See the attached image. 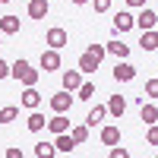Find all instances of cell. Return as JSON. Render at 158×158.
Wrapping results in <instances>:
<instances>
[{
	"label": "cell",
	"mask_w": 158,
	"mask_h": 158,
	"mask_svg": "<svg viewBox=\"0 0 158 158\" xmlns=\"http://www.w3.org/2000/svg\"><path fill=\"white\" fill-rule=\"evenodd\" d=\"M158 142V130H155V123H152V130H149V146H155Z\"/></svg>",
	"instance_id": "obj_31"
},
{
	"label": "cell",
	"mask_w": 158,
	"mask_h": 158,
	"mask_svg": "<svg viewBox=\"0 0 158 158\" xmlns=\"http://www.w3.org/2000/svg\"><path fill=\"white\" fill-rule=\"evenodd\" d=\"M44 127H48L54 136H57V133H67V130H70V117H63V114H54V117H51V120H48Z\"/></svg>",
	"instance_id": "obj_10"
},
{
	"label": "cell",
	"mask_w": 158,
	"mask_h": 158,
	"mask_svg": "<svg viewBox=\"0 0 158 158\" xmlns=\"http://www.w3.org/2000/svg\"><path fill=\"white\" fill-rule=\"evenodd\" d=\"M6 76H10V63L0 60V79H6Z\"/></svg>",
	"instance_id": "obj_30"
},
{
	"label": "cell",
	"mask_w": 158,
	"mask_h": 158,
	"mask_svg": "<svg viewBox=\"0 0 158 158\" xmlns=\"http://www.w3.org/2000/svg\"><path fill=\"white\" fill-rule=\"evenodd\" d=\"M89 3H95V13H108L111 10V0H89Z\"/></svg>",
	"instance_id": "obj_27"
},
{
	"label": "cell",
	"mask_w": 158,
	"mask_h": 158,
	"mask_svg": "<svg viewBox=\"0 0 158 158\" xmlns=\"http://www.w3.org/2000/svg\"><path fill=\"white\" fill-rule=\"evenodd\" d=\"M146 95H149V98L158 95V79H149V82H146Z\"/></svg>",
	"instance_id": "obj_28"
},
{
	"label": "cell",
	"mask_w": 158,
	"mask_h": 158,
	"mask_svg": "<svg viewBox=\"0 0 158 158\" xmlns=\"http://www.w3.org/2000/svg\"><path fill=\"white\" fill-rule=\"evenodd\" d=\"M114 79H117V82H130V79H136V67H133V63H127V60H117Z\"/></svg>",
	"instance_id": "obj_6"
},
{
	"label": "cell",
	"mask_w": 158,
	"mask_h": 158,
	"mask_svg": "<svg viewBox=\"0 0 158 158\" xmlns=\"http://www.w3.org/2000/svg\"><path fill=\"white\" fill-rule=\"evenodd\" d=\"M79 82H82V73H79V70H67V73H63V89H67V92H76Z\"/></svg>",
	"instance_id": "obj_14"
},
{
	"label": "cell",
	"mask_w": 158,
	"mask_h": 158,
	"mask_svg": "<svg viewBox=\"0 0 158 158\" xmlns=\"http://www.w3.org/2000/svg\"><path fill=\"white\" fill-rule=\"evenodd\" d=\"M155 22H158V13H155V10H146V6H142V13H139V16H133V25H139L142 32L155 29Z\"/></svg>",
	"instance_id": "obj_5"
},
{
	"label": "cell",
	"mask_w": 158,
	"mask_h": 158,
	"mask_svg": "<svg viewBox=\"0 0 158 158\" xmlns=\"http://www.w3.org/2000/svg\"><path fill=\"white\" fill-rule=\"evenodd\" d=\"M44 123H48V120H44V114H38V111H32V114H29V120H25V127H29L32 133H41Z\"/></svg>",
	"instance_id": "obj_17"
},
{
	"label": "cell",
	"mask_w": 158,
	"mask_h": 158,
	"mask_svg": "<svg viewBox=\"0 0 158 158\" xmlns=\"http://www.w3.org/2000/svg\"><path fill=\"white\" fill-rule=\"evenodd\" d=\"M104 117H108V108H101V104H95V108L89 111V117H85V127H98Z\"/></svg>",
	"instance_id": "obj_16"
},
{
	"label": "cell",
	"mask_w": 158,
	"mask_h": 158,
	"mask_svg": "<svg viewBox=\"0 0 158 158\" xmlns=\"http://www.w3.org/2000/svg\"><path fill=\"white\" fill-rule=\"evenodd\" d=\"M101 142H104V146L120 142V130H117V127H104V130H101Z\"/></svg>",
	"instance_id": "obj_18"
},
{
	"label": "cell",
	"mask_w": 158,
	"mask_h": 158,
	"mask_svg": "<svg viewBox=\"0 0 158 158\" xmlns=\"http://www.w3.org/2000/svg\"><path fill=\"white\" fill-rule=\"evenodd\" d=\"M92 95H95V85H92V82H79V89H76V98H82V101H89Z\"/></svg>",
	"instance_id": "obj_23"
},
{
	"label": "cell",
	"mask_w": 158,
	"mask_h": 158,
	"mask_svg": "<svg viewBox=\"0 0 158 158\" xmlns=\"http://www.w3.org/2000/svg\"><path fill=\"white\" fill-rule=\"evenodd\" d=\"M41 70H44V73H54V70H60V51H54V48L41 51Z\"/></svg>",
	"instance_id": "obj_4"
},
{
	"label": "cell",
	"mask_w": 158,
	"mask_h": 158,
	"mask_svg": "<svg viewBox=\"0 0 158 158\" xmlns=\"http://www.w3.org/2000/svg\"><path fill=\"white\" fill-rule=\"evenodd\" d=\"M123 111H127V98H123V95H111V101H108V114L123 117Z\"/></svg>",
	"instance_id": "obj_15"
},
{
	"label": "cell",
	"mask_w": 158,
	"mask_h": 158,
	"mask_svg": "<svg viewBox=\"0 0 158 158\" xmlns=\"http://www.w3.org/2000/svg\"><path fill=\"white\" fill-rule=\"evenodd\" d=\"M104 54H114L117 60H127V57H130V44H123V41H117V38H114V41L104 44Z\"/></svg>",
	"instance_id": "obj_9"
},
{
	"label": "cell",
	"mask_w": 158,
	"mask_h": 158,
	"mask_svg": "<svg viewBox=\"0 0 158 158\" xmlns=\"http://www.w3.org/2000/svg\"><path fill=\"white\" fill-rule=\"evenodd\" d=\"M139 117H142V120H146V123L152 127V123L158 120V108H155L152 101H149V104H142V111H139Z\"/></svg>",
	"instance_id": "obj_20"
},
{
	"label": "cell",
	"mask_w": 158,
	"mask_h": 158,
	"mask_svg": "<svg viewBox=\"0 0 158 158\" xmlns=\"http://www.w3.org/2000/svg\"><path fill=\"white\" fill-rule=\"evenodd\" d=\"M35 155H38V158H51V155H57V152H54V142H38V146H35Z\"/></svg>",
	"instance_id": "obj_24"
},
{
	"label": "cell",
	"mask_w": 158,
	"mask_h": 158,
	"mask_svg": "<svg viewBox=\"0 0 158 158\" xmlns=\"http://www.w3.org/2000/svg\"><path fill=\"white\" fill-rule=\"evenodd\" d=\"M38 104H41V92H38L35 85H25V92H22V108H29V111H35Z\"/></svg>",
	"instance_id": "obj_8"
},
{
	"label": "cell",
	"mask_w": 158,
	"mask_h": 158,
	"mask_svg": "<svg viewBox=\"0 0 158 158\" xmlns=\"http://www.w3.org/2000/svg\"><path fill=\"white\" fill-rule=\"evenodd\" d=\"M16 117H19V108H16V104H10V108L0 111V123H13Z\"/></svg>",
	"instance_id": "obj_22"
},
{
	"label": "cell",
	"mask_w": 158,
	"mask_h": 158,
	"mask_svg": "<svg viewBox=\"0 0 158 158\" xmlns=\"http://www.w3.org/2000/svg\"><path fill=\"white\" fill-rule=\"evenodd\" d=\"M0 38H3V35H0Z\"/></svg>",
	"instance_id": "obj_35"
},
{
	"label": "cell",
	"mask_w": 158,
	"mask_h": 158,
	"mask_svg": "<svg viewBox=\"0 0 158 158\" xmlns=\"http://www.w3.org/2000/svg\"><path fill=\"white\" fill-rule=\"evenodd\" d=\"M70 108H73V95L67 89L57 92V95H51V111H54V114H67Z\"/></svg>",
	"instance_id": "obj_3"
},
{
	"label": "cell",
	"mask_w": 158,
	"mask_h": 158,
	"mask_svg": "<svg viewBox=\"0 0 158 158\" xmlns=\"http://www.w3.org/2000/svg\"><path fill=\"white\" fill-rule=\"evenodd\" d=\"M114 29L117 32H130V29H133V13H127V10H120V13H117V16H114Z\"/></svg>",
	"instance_id": "obj_12"
},
{
	"label": "cell",
	"mask_w": 158,
	"mask_h": 158,
	"mask_svg": "<svg viewBox=\"0 0 158 158\" xmlns=\"http://www.w3.org/2000/svg\"><path fill=\"white\" fill-rule=\"evenodd\" d=\"M48 10H51L48 0H29V16H32V19H44Z\"/></svg>",
	"instance_id": "obj_13"
},
{
	"label": "cell",
	"mask_w": 158,
	"mask_h": 158,
	"mask_svg": "<svg viewBox=\"0 0 158 158\" xmlns=\"http://www.w3.org/2000/svg\"><path fill=\"white\" fill-rule=\"evenodd\" d=\"M10 76H13V79H19L22 85H35V82H38V70H32V63H29V60H22V57L10 67Z\"/></svg>",
	"instance_id": "obj_1"
},
{
	"label": "cell",
	"mask_w": 158,
	"mask_h": 158,
	"mask_svg": "<svg viewBox=\"0 0 158 158\" xmlns=\"http://www.w3.org/2000/svg\"><path fill=\"white\" fill-rule=\"evenodd\" d=\"M44 41H48V48L60 51V48H67V44H70V35H67V29H60V25H54V29H48Z\"/></svg>",
	"instance_id": "obj_2"
},
{
	"label": "cell",
	"mask_w": 158,
	"mask_h": 158,
	"mask_svg": "<svg viewBox=\"0 0 158 158\" xmlns=\"http://www.w3.org/2000/svg\"><path fill=\"white\" fill-rule=\"evenodd\" d=\"M73 3H79V6H82V3H89V0H73Z\"/></svg>",
	"instance_id": "obj_33"
},
{
	"label": "cell",
	"mask_w": 158,
	"mask_h": 158,
	"mask_svg": "<svg viewBox=\"0 0 158 158\" xmlns=\"http://www.w3.org/2000/svg\"><path fill=\"white\" fill-rule=\"evenodd\" d=\"M130 6H146V0H127Z\"/></svg>",
	"instance_id": "obj_32"
},
{
	"label": "cell",
	"mask_w": 158,
	"mask_h": 158,
	"mask_svg": "<svg viewBox=\"0 0 158 158\" xmlns=\"http://www.w3.org/2000/svg\"><path fill=\"white\" fill-rule=\"evenodd\" d=\"M70 136H73V142L79 146V142H85V139H89V127H73V130H70Z\"/></svg>",
	"instance_id": "obj_25"
},
{
	"label": "cell",
	"mask_w": 158,
	"mask_h": 158,
	"mask_svg": "<svg viewBox=\"0 0 158 158\" xmlns=\"http://www.w3.org/2000/svg\"><path fill=\"white\" fill-rule=\"evenodd\" d=\"M98 70V60L92 57V54H82L79 57V73H95Z\"/></svg>",
	"instance_id": "obj_19"
},
{
	"label": "cell",
	"mask_w": 158,
	"mask_h": 158,
	"mask_svg": "<svg viewBox=\"0 0 158 158\" xmlns=\"http://www.w3.org/2000/svg\"><path fill=\"white\" fill-rule=\"evenodd\" d=\"M0 3H10V0H0Z\"/></svg>",
	"instance_id": "obj_34"
},
{
	"label": "cell",
	"mask_w": 158,
	"mask_h": 158,
	"mask_svg": "<svg viewBox=\"0 0 158 158\" xmlns=\"http://www.w3.org/2000/svg\"><path fill=\"white\" fill-rule=\"evenodd\" d=\"M85 54H92V57L101 63V60H104V44H89V51H85Z\"/></svg>",
	"instance_id": "obj_26"
},
{
	"label": "cell",
	"mask_w": 158,
	"mask_h": 158,
	"mask_svg": "<svg viewBox=\"0 0 158 158\" xmlns=\"http://www.w3.org/2000/svg\"><path fill=\"white\" fill-rule=\"evenodd\" d=\"M0 35H19V16H0Z\"/></svg>",
	"instance_id": "obj_11"
},
{
	"label": "cell",
	"mask_w": 158,
	"mask_h": 158,
	"mask_svg": "<svg viewBox=\"0 0 158 158\" xmlns=\"http://www.w3.org/2000/svg\"><path fill=\"white\" fill-rule=\"evenodd\" d=\"M73 149H76V142H73V136H70V130H67V133H57V139H54V152L70 155Z\"/></svg>",
	"instance_id": "obj_7"
},
{
	"label": "cell",
	"mask_w": 158,
	"mask_h": 158,
	"mask_svg": "<svg viewBox=\"0 0 158 158\" xmlns=\"http://www.w3.org/2000/svg\"><path fill=\"white\" fill-rule=\"evenodd\" d=\"M142 51H149V54H152V51L158 48V38H155V29H149V32H142Z\"/></svg>",
	"instance_id": "obj_21"
},
{
	"label": "cell",
	"mask_w": 158,
	"mask_h": 158,
	"mask_svg": "<svg viewBox=\"0 0 158 158\" xmlns=\"http://www.w3.org/2000/svg\"><path fill=\"white\" fill-rule=\"evenodd\" d=\"M6 158H22V149H16V146H10V149H6Z\"/></svg>",
	"instance_id": "obj_29"
}]
</instances>
